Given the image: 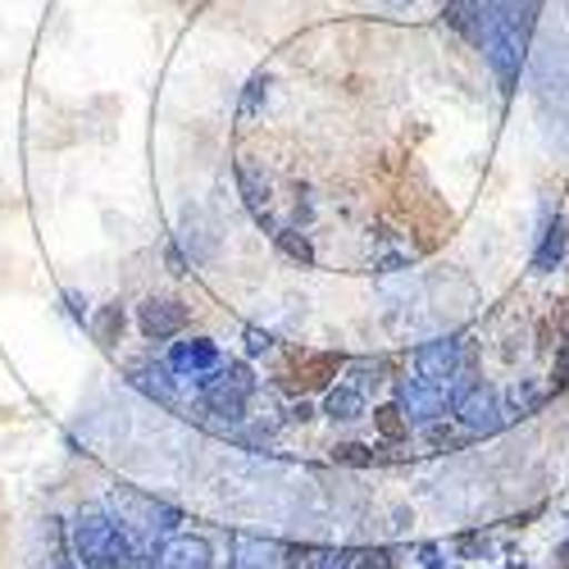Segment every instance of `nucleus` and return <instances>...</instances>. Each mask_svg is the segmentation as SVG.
I'll return each instance as SVG.
<instances>
[{
	"label": "nucleus",
	"mask_w": 569,
	"mask_h": 569,
	"mask_svg": "<svg viewBox=\"0 0 569 569\" xmlns=\"http://www.w3.org/2000/svg\"><path fill=\"white\" fill-rule=\"evenodd\" d=\"M373 423H378V433H383V438H406V419L392 410V406H383V410H373Z\"/></svg>",
	"instance_id": "nucleus-2"
},
{
	"label": "nucleus",
	"mask_w": 569,
	"mask_h": 569,
	"mask_svg": "<svg viewBox=\"0 0 569 569\" xmlns=\"http://www.w3.org/2000/svg\"><path fill=\"white\" fill-rule=\"evenodd\" d=\"M338 460H347V465H369L373 456H365V447H338Z\"/></svg>",
	"instance_id": "nucleus-3"
},
{
	"label": "nucleus",
	"mask_w": 569,
	"mask_h": 569,
	"mask_svg": "<svg viewBox=\"0 0 569 569\" xmlns=\"http://www.w3.org/2000/svg\"><path fill=\"white\" fill-rule=\"evenodd\" d=\"M565 328H569V310H565Z\"/></svg>",
	"instance_id": "nucleus-5"
},
{
	"label": "nucleus",
	"mask_w": 569,
	"mask_h": 569,
	"mask_svg": "<svg viewBox=\"0 0 569 569\" xmlns=\"http://www.w3.org/2000/svg\"><path fill=\"white\" fill-rule=\"evenodd\" d=\"M556 388H569V347H565L560 360H556Z\"/></svg>",
	"instance_id": "nucleus-4"
},
{
	"label": "nucleus",
	"mask_w": 569,
	"mask_h": 569,
	"mask_svg": "<svg viewBox=\"0 0 569 569\" xmlns=\"http://www.w3.org/2000/svg\"><path fill=\"white\" fill-rule=\"evenodd\" d=\"M333 373H338V356H297V369H292L288 383L310 392V388H323Z\"/></svg>",
	"instance_id": "nucleus-1"
}]
</instances>
